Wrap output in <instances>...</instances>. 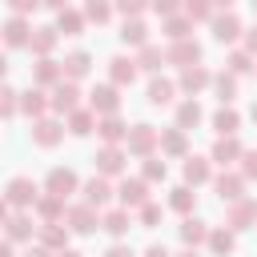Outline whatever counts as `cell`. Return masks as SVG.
Wrapping results in <instances>:
<instances>
[{
  "label": "cell",
  "instance_id": "cell-16",
  "mask_svg": "<svg viewBox=\"0 0 257 257\" xmlns=\"http://www.w3.org/2000/svg\"><path fill=\"white\" fill-rule=\"evenodd\" d=\"M60 80H64V60L36 56V64H32V84H40V88H56Z\"/></svg>",
  "mask_w": 257,
  "mask_h": 257
},
{
  "label": "cell",
  "instance_id": "cell-30",
  "mask_svg": "<svg viewBox=\"0 0 257 257\" xmlns=\"http://www.w3.org/2000/svg\"><path fill=\"white\" fill-rule=\"evenodd\" d=\"M84 24H88L84 8H60V12H56V28H60V36H80Z\"/></svg>",
  "mask_w": 257,
  "mask_h": 257
},
{
  "label": "cell",
  "instance_id": "cell-61",
  "mask_svg": "<svg viewBox=\"0 0 257 257\" xmlns=\"http://www.w3.org/2000/svg\"><path fill=\"white\" fill-rule=\"evenodd\" d=\"M253 12H257V0H253Z\"/></svg>",
  "mask_w": 257,
  "mask_h": 257
},
{
  "label": "cell",
  "instance_id": "cell-15",
  "mask_svg": "<svg viewBox=\"0 0 257 257\" xmlns=\"http://www.w3.org/2000/svg\"><path fill=\"white\" fill-rule=\"evenodd\" d=\"M165 56H169V64H177V68H189V64H201V44H197L193 36H185V40H169Z\"/></svg>",
  "mask_w": 257,
  "mask_h": 257
},
{
  "label": "cell",
  "instance_id": "cell-1",
  "mask_svg": "<svg viewBox=\"0 0 257 257\" xmlns=\"http://www.w3.org/2000/svg\"><path fill=\"white\" fill-rule=\"evenodd\" d=\"M0 217H4V237L8 241H36V221H32V209H12L8 201H4V209H0Z\"/></svg>",
  "mask_w": 257,
  "mask_h": 257
},
{
  "label": "cell",
  "instance_id": "cell-58",
  "mask_svg": "<svg viewBox=\"0 0 257 257\" xmlns=\"http://www.w3.org/2000/svg\"><path fill=\"white\" fill-rule=\"evenodd\" d=\"M213 4H217V12H225V8H233L237 0H213Z\"/></svg>",
  "mask_w": 257,
  "mask_h": 257
},
{
  "label": "cell",
  "instance_id": "cell-28",
  "mask_svg": "<svg viewBox=\"0 0 257 257\" xmlns=\"http://www.w3.org/2000/svg\"><path fill=\"white\" fill-rule=\"evenodd\" d=\"M56 40H60V28H56V24H44V28L32 32L28 52H32V56H52V52H56Z\"/></svg>",
  "mask_w": 257,
  "mask_h": 257
},
{
  "label": "cell",
  "instance_id": "cell-10",
  "mask_svg": "<svg viewBox=\"0 0 257 257\" xmlns=\"http://www.w3.org/2000/svg\"><path fill=\"white\" fill-rule=\"evenodd\" d=\"M44 193H56V197H72V193H80V177L72 173V169H64V165H56V169H48V177H44Z\"/></svg>",
  "mask_w": 257,
  "mask_h": 257
},
{
  "label": "cell",
  "instance_id": "cell-55",
  "mask_svg": "<svg viewBox=\"0 0 257 257\" xmlns=\"http://www.w3.org/2000/svg\"><path fill=\"white\" fill-rule=\"evenodd\" d=\"M0 257H16V241H8V237H4V245H0Z\"/></svg>",
  "mask_w": 257,
  "mask_h": 257
},
{
  "label": "cell",
  "instance_id": "cell-62",
  "mask_svg": "<svg viewBox=\"0 0 257 257\" xmlns=\"http://www.w3.org/2000/svg\"><path fill=\"white\" fill-rule=\"evenodd\" d=\"M253 76H257V72H253Z\"/></svg>",
  "mask_w": 257,
  "mask_h": 257
},
{
  "label": "cell",
  "instance_id": "cell-18",
  "mask_svg": "<svg viewBox=\"0 0 257 257\" xmlns=\"http://www.w3.org/2000/svg\"><path fill=\"white\" fill-rule=\"evenodd\" d=\"M213 189H217V197L229 205V201L245 197V173H241V169H237V173H233V169H221V173L213 177Z\"/></svg>",
  "mask_w": 257,
  "mask_h": 257
},
{
  "label": "cell",
  "instance_id": "cell-33",
  "mask_svg": "<svg viewBox=\"0 0 257 257\" xmlns=\"http://www.w3.org/2000/svg\"><path fill=\"white\" fill-rule=\"evenodd\" d=\"M217 257H229L233 249H237V233L229 229V225H217V229H209V241H205Z\"/></svg>",
  "mask_w": 257,
  "mask_h": 257
},
{
  "label": "cell",
  "instance_id": "cell-21",
  "mask_svg": "<svg viewBox=\"0 0 257 257\" xmlns=\"http://www.w3.org/2000/svg\"><path fill=\"white\" fill-rule=\"evenodd\" d=\"M100 229L108 233V237H124L128 229H133V209H124V205H116V209H104L100 213Z\"/></svg>",
  "mask_w": 257,
  "mask_h": 257
},
{
  "label": "cell",
  "instance_id": "cell-19",
  "mask_svg": "<svg viewBox=\"0 0 257 257\" xmlns=\"http://www.w3.org/2000/svg\"><path fill=\"white\" fill-rule=\"evenodd\" d=\"M68 221H40V229H36V241L44 245V249H52V253H60V249H68Z\"/></svg>",
  "mask_w": 257,
  "mask_h": 257
},
{
  "label": "cell",
  "instance_id": "cell-11",
  "mask_svg": "<svg viewBox=\"0 0 257 257\" xmlns=\"http://www.w3.org/2000/svg\"><path fill=\"white\" fill-rule=\"evenodd\" d=\"M177 88H181L185 96H197V92L213 88V72H209L205 64H189V68H181V76H177Z\"/></svg>",
  "mask_w": 257,
  "mask_h": 257
},
{
  "label": "cell",
  "instance_id": "cell-27",
  "mask_svg": "<svg viewBox=\"0 0 257 257\" xmlns=\"http://www.w3.org/2000/svg\"><path fill=\"white\" fill-rule=\"evenodd\" d=\"M120 44H128V48H145L149 44V24L141 20V16H124V24H120Z\"/></svg>",
  "mask_w": 257,
  "mask_h": 257
},
{
  "label": "cell",
  "instance_id": "cell-57",
  "mask_svg": "<svg viewBox=\"0 0 257 257\" xmlns=\"http://www.w3.org/2000/svg\"><path fill=\"white\" fill-rule=\"evenodd\" d=\"M173 257H201V253H197L193 245H185V249H181V253H173Z\"/></svg>",
  "mask_w": 257,
  "mask_h": 257
},
{
  "label": "cell",
  "instance_id": "cell-51",
  "mask_svg": "<svg viewBox=\"0 0 257 257\" xmlns=\"http://www.w3.org/2000/svg\"><path fill=\"white\" fill-rule=\"evenodd\" d=\"M104 257H137V253H133L124 241H116V245H108V249H104Z\"/></svg>",
  "mask_w": 257,
  "mask_h": 257
},
{
  "label": "cell",
  "instance_id": "cell-2",
  "mask_svg": "<svg viewBox=\"0 0 257 257\" xmlns=\"http://www.w3.org/2000/svg\"><path fill=\"white\" fill-rule=\"evenodd\" d=\"M124 149H128L133 157H141V161H145V157H153V153L161 149V128H153V124H145V120H141V124H133V128H128Z\"/></svg>",
  "mask_w": 257,
  "mask_h": 257
},
{
  "label": "cell",
  "instance_id": "cell-50",
  "mask_svg": "<svg viewBox=\"0 0 257 257\" xmlns=\"http://www.w3.org/2000/svg\"><path fill=\"white\" fill-rule=\"evenodd\" d=\"M8 8H12V16H28V12L44 8V0H8Z\"/></svg>",
  "mask_w": 257,
  "mask_h": 257
},
{
  "label": "cell",
  "instance_id": "cell-41",
  "mask_svg": "<svg viewBox=\"0 0 257 257\" xmlns=\"http://www.w3.org/2000/svg\"><path fill=\"white\" fill-rule=\"evenodd\" d=\"M225 64H229V72H237V76H249V72H257V56H253L249 48H233Z\"/></svg>",
  "mask_w": 257,
  "mask_h": 257
},
{
  "label": "cell",
  "instance_id": "cell-4",
  "mask_svg": "<svg viewBox=\"0 0 257 257\" xmlns=\"http://www.w3.org/2000/svg\"><path fill=\"white\" fill-rule=\"evenodd\" d=\"M4 201H8L12 209H32V205L40 201V189H36L32 177H12V181L4 185Z\"/></svg>",
  "mask_w": 257,
  "mask_h": 257
},
{
  "label": "cell",
  "instance_id": "cell-52",
  "mask_svg": "<svg viewBox=\"0 0 257 257\" xmlns=\"http://www.w3.org/2000/svg\"><path fill=\"white\" fill-rule=\"evenodd\" d=\"M245 48L257 56V24H253V28H245Z\"/></svg>",
  "mask_w": 257,
  "mask_h": 257
},
{
  "label": "cell",
  "instance_id": "cell-5",
  "mask_svg": "<svg viewBox=\"0 0 257 257\" xmlns=\"http://www.w3.org/2000/svg\"><path fill=\"white\" fill-rule=\"evenodd\" d=\"M128 149L124 145H104V149H96V173H104V177H124V169H128Z\"/></svg>",
  "mask_w": 257,
  "mask_h": 257
},
{
  "label": "cell",
  "instance_id": "cell-60",
  "mask_svg": "<svg viewBox=\"0 0 257 257\" xmlns=\"http://www.w3.org/2000/svg\"><path fill=\"white\" fill-rule=\"evenodd\" d=\"M249 116H253V124H257V100H253V108H249Z\"/></svg>",
  "mask_w": 257,
  "mask_h": 257
},
{
  "label": "cell",
  "instance_id": "cell-29",
  "mask_svg": "<svg viewBox=\"0 0 257 257\" xmlns=\"http://www.w3.org/2000/svg\"><path fill=\"white\" fill-rule=\"evenodd\" d=\"M32 213H36L40 221H64V217H68V205H64V197H56V193H40V201L32 205Z\"/></svg>",
  "mask_w": 257,
  "mask_h": 257
},
{
  "label": "cell",
  "instance_id": "cell-34",
  "mask_svg": "<svg viewBox=\"0 0 257 257\" xmlns=\"http://www.w3.org/2000/svg\"><path fill=\"white\" fill-rule=\"evenodd\" d=\"M88 72H92V56H88L84 48H76V52L64 56V76H68V80H84Z\"/></svg>",
  "mask_w": 257,
  "mask_h": 257
},
{
  "label": "cell",
  "instance_id": "cell-47",
  "mask_svg": "<svg viewBox=\"0 0 257 257\" xmlns=\"http://www.w3.org/2000/svg\"><path fill=\"white\" fill-rule=\"evenodd\" d=\"M120 16H141L145 8H153V0H112Z\"/></svg>",
  "mask_w": 257,
  "mask_h": 257
},
{
  "label": "cell",
  "instance_id": "cell-17",
  "mask_svg": "<svg viewBox=\"0 0 257 257\" xmlns=\"http://www.w3.org/2000/svg\"><path fill=\"white\" fill-rule=\"evenodd\" d=\"M88 108H96L100 116H108V112H120V84H96L92 92H88Z\"/></svg>",
  "mask_w": 257,
  "mask_h": 257
},
{
  "label": "cell",
  "instance_id": "cell-39",
  "mask_svg": "<svg viewBox=\"0 0 257 257\" xmlns=\"http://www.w3.org/2000/svg\"><path fill=\"white\" fill-rule=\"evenodd\" d=\"M161 32H165L169 40H185V36H193V20H189L185 12H177V16H165V20H161Z\"/></svg>",
  "mask_w": 257,
  "mask_h": 257
},
{
  "label": "cell",
  "instance_id": "cell-22",
  "mask_svg": "<svg viewBox=\"0 0 257 257\" xmlns=\"http://www.w3.org/2000/svg\"><path fill=\"white\" fill-rule=\"evenodd\" d=\"M32 24H28V16H8L4 20V44L8 48H28V40H32Z\"/></svg>",
  "mask_w": 257,
  "mask_h": 257
},
{
  "label": "cell",
  "instance_id": "cell-53",
  "mask_svg": "<svg viewBox=\"0 0 257 257\" xmlns=\"http://www.w3.org/2000/svg\"><path fill=\"white\" fill-rule=\"evenodd\" d=\"M24 257H56V253H52V249H44V245H40V241H36V245H32V249H28V253H24Z\"/></svg>",
  "mask_w": 257,
  "mask_h": 257
},
{
  "label": "cell",
  "instance_id": "cell-24",
  "mask_svg": "<svg viewBox=\"0 0 257 257\" xmlns=\"http://www.w3.org/2000/svg\"><path fill=\"white\" fill-rule=\"evenodd\" d=\"M161 157H189V128H181V124H173V128H165L161 133Z\"/></svg>",
  "mask_w": 257,
  "mask_h": 257
},
{
  "label": "cell",
  "instance_id": "cell-37",
  "mask_svg": "<svg viewBox=\"0 0 257 257\" xmlns=\"http://www.w3.org/2000/svg\"><path fill=\"white\" fill-rule=\"evenodd\" d=\"M213 92H217V100L221 104H233L237 100V72H213Z\"/></svg>",
  "mask_w": 257,
  "mask_h": 257
},
{
  "label": "cell",
  "instance_id": "cell-9",
  "mask_svg": "<svg viewBox=\"0 0 257 257\" xmlns=\"http://www.w3.org/2000/svg\"><path fill=\"white\" fill-rule=\"evenodd\" d=\"M64 133H68V124L56 120V116H40V120H32V141H36L40 149H56V145L64 141Z\"/></svg>",
  "mask_w": 257,
  "mask_h": 257
},
{
  "label": "cell",
  "instance_id": "cell-36",
  "mask_svg": "<svg viewBox=\"0 0 257 257\" xmlns=\"http://www.w3.org/2000/svg\"><path fill=\"white\" fill-rule=\"evenodd\" d=\"M213 128H217V137H233V133L241 128V112H237L233 104H221V108L213 112Z\"/></svg>",
  "mask_w": 257,
  "mask_h": 257
},
{
  "label": "cell",
  "instance_id": "cell-6",
  "mask_svg": "<svg viewBox=\"0 0 257 257\" xmlns=\"http://www.w3.org/2000/svg\"><path fill=\"white\" fill-rule=\"evenodd\" d=\"M68 229L72 233H80V237H88V233H96L100 229V209L96 205H88V201H80V205H68Z\"/></svg>",
  "mask_w": 257,
  "mask_h": 257
},
{
  "label": "cell",
  "instance_id": "cell-40",
  "mask_svg": "<svg viewBox=\"0 0 257 257\" xmlns=\"http://www.w3.org/2000/svg\"><path fill=\"white\" fill-rule=\"evenodd\" d=\"M201 120H205V112H201L197 96H185V100L177 104V124H181V128H197Z\"/></svg>",
  "mask_w": 257,
  "mask_h": 257
},
{
  "label": "cell",
  "instance_id": "cell-46",
  "mask_svg": "<svg viewBox=\"0 0 257 257\" xmlns=\"http://www.w3.org/2000/svg\"><path fill=\"white\" fill-rule=\"evenodd\" d=\"M161 217H165V209H161L157 201H145V205L137 209V221H141V229H157V225H161Z\"/></svg>",
  "mask_w": 257,
  "mask_h": 257
},
{
  "label": "cell",
  "instance_id": "cell-32",
  "mask_svg": "<svg viewBox=\"0 0 257 257\" xmlns=\"http://www.w3.org/2000/svg\"><path fill=\"white\" fill-rule=\"evenodd\" d=\"M137 64H141V72H161L165 64H169V56H165V48L161 44H145V48H137Z\"/></svg>",
  "mask_w": 257,
  "mask_h": 257
},
{
  "label": "cell",
  "instance_id": "cell-23",
  "mask_svg": "<svg viewBox=\"0 0 257 257\" xmlns=\"http://www.w3.org/2000/svg\"><path fill=\"white\" fill-rule=\"evenodd\" d=\"M64 124H68V133H72V137H88V133H96L100 112H96V108H88V104H80L76 112H68V116H64Z\"/></svg>",
  "mask_w": 257,
  "mask_h": 257
},
{
  "label": "cell",
  "instance_id": "cell-43",
  "mask_svg": "<svg viewBox=\"0 0 257 257\" xmlns=\"http://www.w3.org/2000/svg\"><path fill=\"white\" fill-rule=\"evenodd\" d=\"M193 24H205V20H213L217 16V4L213 0H185V8H181Z\"/></svg>",
  "mask_w": 257,
  "mask_h": 257
},
{
  "label": "cell",
  "instance_id": "cell-48",
  "mask_svg": "<svg viewBox=\"0 0 257 257\" xmlns=\"http://www.w3.org/2000/svg\"><path fill=\"white\" fill-rule=\"evenodd\" d=\"M181 8H185V0H153V12H157L161 20H165V16H177Z\"/></svg>",
  "mask_w": 257,
  "mask_h": 257
},
{
  "label": "cell",
  "instance_id": "cell-54",
  "mask_svg": "<svg viewBox=\"0 0 257 257\" xmlns=\"http://www.w3.org/2000/svg\"><path fill=\"white\" fill-rule=\"evenodd\" d=\"M145 257H173V253H169L165 245H149V249H145Z\"/></svg>",
  "mask_w": 257,
  "mask_h": 257
},
{
  "label": "cell",
  "instance_id": "cell-35",
  "mask_svg": "<svg viewBox=\"0 0 257 257\" xmlns=\"http://www.w3.org/2000/svg\"><path fill=\"white\" fill-rule=\"evenodd\" d=\"M173 96H177V80H169V76H153L149 80V104H173Z\"/></svg>",
  "mask_w": 257,
  "mask_h": 257
},
{
  "label": "cell",
  "instance_id": "cell-49",
  "mask_svg": "<svg viewBox=\"0 0 257 257\" xmlns=\"http://www.w3.org/2000/svg\"><path fill=\"white\" fill-rule=\"evenodd\" d=\"M241 173H245V181H257V149L241 153Z\"/></svg>",
  "mask_w": 257,
  "mask_h": 257
},
{
  "label": "cell",
  "instance_id": "cell-12",
  "mask_svg": "<svg viewBox=\"0 0 257 257\" xmlns=\"http://www.w3.org/2000/svg\"><path fill=\"white\" fill-rule=\"evenodd\" d=\"M181 177H185V185H209L213 181V157H197V153H189L185 161H181Z\"/></svg>",
  "mask_w": 257,
  "mask_h": 257
},
{
  "label": "cell",
  "instance_id": "cell-14",
  "mask_svg": "<svg viewBox=\"0 0 257 257\" xmlns=\"http://www.w3.org/2000/svg\"><path fill=\"white\" fill-rule=\"evenodd\" d=\"M116 201H120L124 209H141V205L149 201V181H145V177H120Z\"/></svg>",
  "mask_w": 257,
  "mask_h": 257
},
{
  "label": "cell",
  "instance_id": "cell-7",
  "mask_svg": "<svg viewBox=\"0 0 257 257\" xmlns=\"http://www.w3.org/2000/svg\"><path fill=\"white\" fill-rule=\"evenodd\" d=\"M209 28H213V40H221V44H233V40L245 36V24H241V16H237L233 8L217 12V16L209 20Z\"/></svg>",
  "mask_w": 257,
  "mask_h": 257
},
{
  "label": "cell",
  "instance_id": "cell-31",
  "mask_svg": "<svg viewBox=\"0 0 257 257\" xmlns=\"http://www.w3.org/2000/svg\"><path fill=\"white\" fill-rule=\"evenodd\" d=\"M177 233H181V241H185V245H193V249L209 241V225H205L201 217H193V213H189V217L177 225Z\"/></svg>",
  "mask_w": 257,
  "mask_h": 257
},
{
  "label": "cell",
  "instance_id": "cell-44",
  "mask_svg": "<svg viewBox=\"0 0 257 257\" xmlns=\"http://www.w3.org/2000/svg\"><path fill=\"white\" fill-rule=\"evenodd\" d=\"M141 177L149 181V185H157V181H165L169 177V165H165V157H145V165H141Z\"/></svg>",
  "mask_w": 257,
  "mask_h": 257
},
{
  "label": "cell",
  "instance_id": "cell-42",
  "mask_svg": "<svg viewBox=\"0 0 257 257\" xmlns=\"http://www.w3.org/2000/svg\"><path fill=\"white\" fill-rule=\"evenodd\" d=\"M112 8H116L112 0H84V16H88V24H96V28L112 20Z\"/></svg>",
  "mask_w": 257,
  "mask_h": 257
},
{
  "label": "cell",
  "instance_id": "cell-3",
  "mask_svg": "<svg viewBox=\"0 0 257 257\" xmlns=\"http://www.w3.org/2000/svg\"><path fill=\"white\" fill-rule=\"evenodd\" d=\"M225 225L233 233H245V229H257V201L253 197H237L225 205Z\"/></svg>",
  "mask_w": 257,
  "mask_h": 257
},
{
  "label": "cell",
  "instance_id": "cell-45",
  "mask_svg": "<svg viewBox=\"0 0 257 257\" xmlns=\"http://www.w3.org/2000/svg\"><path fill=\"white\" fill-rule=\"evenodd\" d=\"M16 112H20V92H16L12 84H4V88H0V116L12 120Z\"/></svg>",
  "mask_w": 257,
  "mask_h": 257
},
{
  "label": "cell",
  "instance_id": "cell-25",
  "mask_svg": "<svg viewBox=\"0 0 257 257\" xmlns=\"http://www.w3.org/2000/svg\"><path fill=\"white\" fill-rule=\"evenodd\" d=\"M137 72H141L137 56H112V60H108V80L120 84V88H128V84L137 80Z\"/></svg>",
  "mask_w": 257,
  "mask_h": 257
},
{
  "label": "cell",
  "instance_id": "cell-8",
  "mask_svg": "<svg viewBox=\"0 0 257 257\" xmlns=\"http://www.w3.org/2000/svg\"><path fill=\"white\" fill-rule=\"evenodd\" d=\"M48 92H52V112H56V116H68V112L80 108V80H68V76H64V80H60L56 88H48Z\"/></svg>",
  "mask_w": 257,
  "mask_h": 257
},
{
  "label": "cell",
  "instance_id": "cell-26",
  "mask_svg": "<svg viewBox=\"0 0 257 257\" xmlns=\"http://www.w3.org/2000/svg\"><path fill=\"white\" fill-rule=\"evenodd\" d=\"M96 137H100L104 145H124V141H128V124L120 120V112H108V116H100Z\"/></svg>",
  "mask_w": 257,
  "mask_h": 257
},
{
  "label": "cell",
  "instance_id": "cell-56",
  "mask_svg": "<svg viewBox=\"0 0 257 257\" xmlns=\"http://www.w3.org/2000/svg\"><path fill=\"white\" fill-rule=\"evenodd\" d=\"M44 8H52V12H60V8H68V0H44Z\"/></svg>",
  "mask_w": 257,
  "mask_h": 257
},
{
  "label": "cell",
  "instance_id": "cell-38",
  "mask_svg": "<svg viewBox=\"0 0 257 257\" xmlns=\"http://www.w3.org/2000/svg\"><path fill=\"white\" fill-rule=\"evenodd\" d=\"M169 209L181 213V217H189V213L197 209V193H193V185H177V189L169 193Z\"/></svg>",
  "mask_w": 257,
  "mask_h": 257
},
{
  "label": "cell",
  "instance_id": "cell-59",
  "mask_svg": "<svg viewBox=\"0 0 257 257\" xmlns=\"http://www.w3.org/2000/svg\"><path fill=\"white\" fill-rule=\"evenodd\" d=\"M56 257H84V253H80V249H60Z\"/></svg>",
  "mask_w": 257,
  "mask_h": 257
},
{
  "label": "cell",
  "instance_id": "cell-13",
  "mask_svg": "<svg viewBox=\"0 0 257 257\" xmlns=\"http://www.w3.org/2000/svg\"><path fill=\"white\" fill-rule=\"evenodd\" d=\"M80 197L88 201V205H96V209H104L112 197H116V185L104 177V173H96V177H88L84 185H80Z\"/></svg>",
  "mask_w": 257,
  "mask_h": 257
},
{
  "label": "cell",
  "instance_id": "cell-20",
  "mask_svg": "<svg viewBox=\"0 0 257 257\" xmlns=\"http://www.w3.org/2000/svg\"><path fill=\"white\" fill-rule=\"evenodd\" d=\"M241 141H237V133L233 137H217L213 141V149H209V157H213V165H221V169H229V165H237L241 161Z\"/></svg>",
  "mask_w": 257,
  "mask_h": 257
}]
</instances>
